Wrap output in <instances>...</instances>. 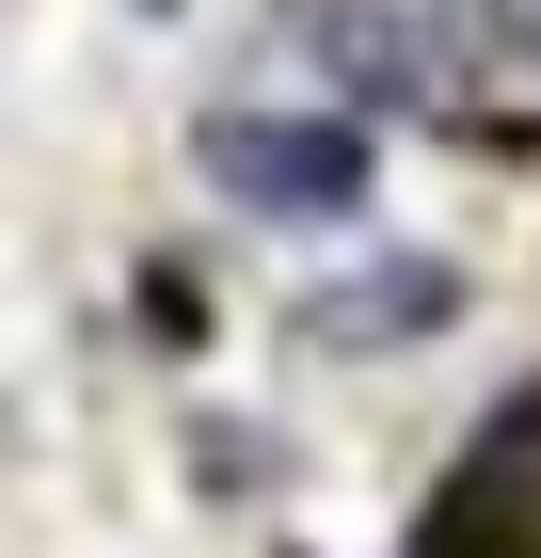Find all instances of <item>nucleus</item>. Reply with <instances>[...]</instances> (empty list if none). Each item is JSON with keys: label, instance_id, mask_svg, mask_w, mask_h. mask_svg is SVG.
Returning a JSON list of instances; mask_svg holds the SVG:
<instances>
[{"label": "nucleus", "instance_id": "f257e3e1", "mask_svg": "<svg viewBox=\"0 0 541 558\" xmlns=\"http://www.w3.org/2000/svg\"><path fill=\"white\" fill-rule=\"evenodd\" d=\"M208 175H223V192H255V208H351V192H367V144H351V129H287V112H223V129H208Z\"/></svg>", "mask_w": 541, "mask_h": 558}]
</instances>
